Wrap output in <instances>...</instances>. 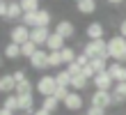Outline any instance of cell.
<instances>
[{
  "instance_id": "obj_1",
  "label": "cell",
  "mask_w": 126,
  "mask_h": 115,
  "mask_svg": "<svg viewBox=\"0 0 126 115\" xmlns=\"http://www.w3.org/2000/svg\"><path fill=\"white\" fill-rule=\"evenodd\" d=\"M108 53H110V60L112 62L126 65V39L122 35H115V37L108 39Z\"/></svg>"
},
{
  "instance_id": "obj_2",
  "label": "cell",
  "mask_w": 126,
  "mask_h": 115,
  "mask_svg": "<svg viewBox=\"0 0 126 115\" xmlns=\"http://www.w3.org/2000/svg\"><path fill=\"white\" fill-rule=\"evenodd\" d=\"M83 55L87 60H94V58H103L110 62V53H108V42L106 39H96V42H87L83 46Z\"/></svg>"
},
{
  "instance_id": "obj_3",
  "label": "cell",
  "mask_w": 126,
  "mask_h": 115,
  "mask_svg": "<svg viewBox=\"0 0 126 115\" xmlns=\"http://www.w3.org/2000/svg\"><path fill=\"white\" fill-rule=\"evenodd\" d=\"M34 90L39 92L41 97H53V94H55V90H57V81H55V76H53V74H44V76H39V81H37Z\"/></svg>"
},
{
  "instance_id": "obj_4",
  "label": "cell",
  "mask_w": 126,
  "mask_h": 115,
  "mask_svg": "<svg viewBox=\"0 0 126 115\" xmlns=\"http://www.w3.org/2000/svg\"><path fill=\"white\" fill-rule=\"evenodd\" d=\"M90 106H99V108L108 111L112 106V92H106V90H94V94L90 97Z\"/></svg>"
},
{
  "instance_id": "obj_5",
  "label": "cell",
  "mask_w": 126,
  "mask_h": 115,
  "mask_svg": "<svg viewBox=\"0 0 126 115\" xmlns=\"http://www.w3.org/2000/svg\"><path fill=\"white\" fill-rule=\"evenodd\" d=\"M85 37L87 42H96V39H106V25L101 21H92L85 28Z\"/></svg>"
},
{
  "instance_id": "obj_6",
  "label": "cell",
  "mask_w": 126,
  "mask_h": 115,
  "mask_svg": "<svg viewBox=\"0 0 126 115\" xmlns=\"http://www.w3.org/2000/svg\"><path fill=\"white\" fill-rule=\"evenodd\" d=\"M9 42L14 44H25V42H30V28H25L23 23H16L12 30H9Z\"/></svg>"
},
{
  "instance_id": "obj_7",
  "label": "cell",
  "mask_w": 126,
  "mask_h": 115,
  "mask_svg": "<svg viewBox=\"0 0 126 115\" xmlns=\"http://www.w3.org/2000/svg\"><path fill=\"white\" fill-rule=\"evenodd\" d=\"M62 106L66 111H71V113H78V111H83V106H85V99H83V94L80 92H69V97L62 101Z\"/></svg>"
},
{
  "instance_id": "obj_8",
  "label": "cell",
  "mask_w": 126,
  "mask_h": 115,
  "mask_svg": "<svg viewBox=\"0 0 126 115\" xmlns=\"http://www.w3.org/2000/svg\"><path fill=\"white\" fill-rule=\"evenodd\" d=\"M30 62L32 69H37V71H44V69H48V51L46 48H37L34 55L28 60Z\"/></svg>"
},
{
  "instance_id": "obj_9",
  "label": "cell",
  "mask_w": 126,
  "mask_h": 115,
  "mask_svg": "<svg viewBox=\"0 0 126 115\" xmlns=\"http://www.w3.org/2000/svg\"><path fill=\"white\" fill-rule=\"evenodd\" d=\"M53 32H57L62 37V39L66 42V39H71L73 35H76V25H73V21H69V19H62V21H57L55 23V30Z\"/></svg>"
},
{
  "instance_id": "obj_10",
  "label": "cell",
  "mask_w": 126,
  "mask_h": 115,
  "mask_svg": "<svg viewBox=\"0 0 126 115\" xmlns=\"http://www.w3.org/2000/svg\"><path fill=\"white\" fill-rule=\"evenodd\" d=\"M106 71L110 74V78H112L115 83H126V65H122V62H112V60H110Z\"/></svg>"
},
{
  "instance_id": "obj_11",
  "label": "cell",
  "mask_w": 126,
  "mask_h": 115,
  "mask_svg": "<svg viewBox=\"0 0 126 115\" xmlns=\"http://www.w3.org/2000/svg\"><path fill=\"white\" fill-rule=\"evenodd\" d=\"M92 85H94L96 90L112 92V88H115V81L110 78V74H108V71H101V74H96L94 78H92Z\"/></svg>"
},
{
  "instance_id": "obj_12",
  "label": "cell",
  "mask_w": 126,
  "mask_h": 115,
  "mask_svg": "<svg viewBox=\"0 0 126 115\" xmlns=\"http://www.w3.org/2000/svg\"><path fill=\"white\" fill-rule=\"evenodd\" d=\"M50 23H53V14L50 9H37L34 12V28H50Z\"/></svg>"
},
{
  "instance_id": "obj_13",
  "label": "cell",
  "mask_w": 126,
  "mask_h": 115,
  "mask_svg": "<svg viewBox=\"0 0 126 115\" xmlns=\"http://www.w3.org/2000/svg\"><path fill=\"white\" fill-rule=\"evenodd\" d=\"M50 37V28H32L30 30V42H34L37 46H46Z\"/></svg>"
},
{
  "instance_id": "obj_14",
  "label": "cell",
  "mask_w": 126,
  "mask_h": 115,
  "mask_svg": "<svg viewBox=\"0 0 126 115\" xmlns=\"http://www.w3.org/2000/svg\"><path fill=\"white\" fill-rule=\"evenodd\" d=\"M18 97V94H16ZM34 111V97L32 94H21L18 97V113H25V115H32Z\"/></svg>"
},
{
  "instance_id": "obj_15",
  "label": "cell",
  "mask_w": 126,
  "mask_h": 115,
  "mask_svg": "<svg viewBox=\"0 0 126 115\" xmlns=\"http://www.w3.org/2000/svg\"><path fill=\"white\" fill-rule=\"evenodd\" d=\"M14 90H16L14 74H2L0 76V92H2V94H14Z\"/></svg>"
},
{
  "instance_id": "obj_16",
  "label": "cell",
  "mask_w": 126,
  "mask_h": 115,
  "mask_svg": "<svg viewBox=\"0 0 126 115\" xmlns=\"http://www.w3.org/2000/svg\"><path fill=\"white\" fill-rule=\"evenodd\" d=\"M21 19H23V9H21V2H18V0H9V9H7V19H5V21L14 23V21H21Z\"/></svg>"
},
{
  "instance_id": "obj_17",
  "label": "cell",
  "mask_w": 126,
  "mask_h": 115,
  "mask_svg": "<svg viewBox=\"0 0 126 115\" xmlns=\"http://www.w3.org/2000/svg\"><path fill=\"white\" fill-rule=\"evenodd\" d=\"M66 46V42L62 39L57 32H50V37H48V42H46V51H62Z\"/></svg>"
},
{
  "instance_id": "obj_18",
  "label": "cell",
  "mask_w": 126,
  "mask_h": 115,
  "mask_svg": "<svg viewBox=\"0 0 126 115\" xmlns=\"http://www.w3.org/2000/svg\"><path fill=\"white\" fill-rule=\"evenodd\" d=\"M90 78H85L83 74H78V76H73L71 78V90L73 92H83V90H87V85H90Z\"/></svg>"
},
{
  "instance_id": "obj_19",
  "label": "cell",
  "mask_w": 126,
  "mask_h": 115,
  "mask_svg": "<svg viewBox=\"0 0 126 115\" xmlns=\"http://www.w3.org/2000/svg\"><path fill=\"white\" fill-rule=\"evenodd\" d=\"M76 9L80 14H94L96 12V0H80V2H76Z\"/></svg>"
},
{
  "instance_id": "obj_20",
  "label": "cell",
  "mask_w": 126,
  "mask_h": 115,
  "mask_svg": "<svg viewBox=\"0 0 126 115\" xmlns=\"http://www.w3.org/2000/svg\"><path fill=\"white\" fill-rule=\"evenodd\" d=\"M41 108L48 111L50 115H55V111L60 108V101H57L55 97H44V99H41Z\"/></svg>"
},
{
  "instance_id": "obj_21",
  "label": "cell",
  "mask_w": 126,
  "mask_h": 115,
  "mask_svg": "<svg viewBox=\"0 0 126 115\" xmlns=\"http://www.w3.org/2000/svg\"><path fill=\"white\" fill-rule=\"evenodd\" d=\"M2 108L12 111V113H18V97H16V94H5V99H2Z\"/></svg>"
},
{
  "instance_id": "obj_22",
  "label": "cell",
  "mask_w": 126,
  "mask_h": 115,
  "mask_svg": "<svg viewBox=\"0 0 126 115\" xmlns=\"http://www.w3.org/2000/svg\"><path fill=\"white\" fill-rule=\"evenodd\" d=\"M5 58H7V60H16V58H21V46L14 44V42H9V44L5 46Z\"/></svg>"
},
{
  "instance_id": "obj_23",
  "label": "cell",
  "mask_w": 126,
  "mask_h": 115,
  "mask_svg": "<svg viewBox=\"0 0 126 115\" xmlns=\"http://www.w3.org/2000/svg\"><path fill=\"white\" fill-rule=\"evenodd\" d=\"M48 67H50V69H60V67H64L60 51H48Z\"/></svg>"
},
{
  "instance_id": "obj_24",
  "label": "cell",
  "mask_w": 126,
  "mask_h": 115,
  "mask_svg": "<svg viewBox=\"0 0 126 115\" xmlns=\"http://www.w3.org/2000/svg\"><path fill=\"white\" fill-rule=\"evenodd\" d=\"M21 2V9H23V14H32L37 9H41V5H39V0H18Z\"/></svg>"
},
{
  "instance_id": "obj_25",
  "label": "cell",
  "mask_w": 126,
  "mask_h": 115,
  "mask_svg": "<svg viewBox=\"0 0 126 115\" xmlns=\"http://www.w3.org/2000/svg\"><path fill=\"white\" fill-rule=\"evenodd\" d=\"M39 48V46H37L34 42H25V44H21V58H28L30 60L32 55H34V51Z\"/></svg>"
},
{
  "instance_id": "obj_26",
  "label": "cell",
  "mask_w": 126,
  "mask_h": 115,
  "mask_svg": "<svg viewBox=\"0 0 126 115\" xmlns=\"http://www.w3.org/2000/svg\"><path fill=\"white\" fill-rule=\"evenodd\" d=\"M14 94H32V81H21V83H16V90H14Z\"/></svg>"
},
{
  "instance_id": "obj_27",
  "label": "cell",
  "mask_w": 126,
  "mask_h": 115,
  "mask_svg": "<svg viewBox=\"0 0 126 115\" xmlns=\"http://www.w3.org/2000/svg\"><path fill=\"white\" fill-rule=\"evenodd\" d=\"M55 81H57V85H62V88H71V76L66 69H60V71L55 74Z\"/></svg>"
},
{
  "instance_id": "obj_28",
  "label": "cell",
  "mask_w": 126,
  "mask_h": 115,
  "mask_svg": "<svg viewBox=\"0 0 126 115\" xmlns=\"http://www.w3.org/2000/svg\"><path fill=\"white\" fill-rule=\"evenodd\" d=\"M60 55H62V62H64V65H71V62H73V60H76V58H78V53H76V51H73V48H71V46H64V48L60 51Z\"/></svg>"
},
{
  "instance_id": "obj_29",
  "label": "cell",
  "mask_w": 126,
  "mask_h": 115,
  "mask_svg": "<svg viewBox=\"0 0 126 115\" xmlns=\"http://www.w3.org/2000/svg\"><path fill=\"white\" fill-rule=\"evenodd\" d=\"M90 65H92L94 76H96V74H101V71H106V69H108V60H103V58H94V60H90Z\"/></svg>"
},
{
  "instance_id": "obj_30",
  "label": "cell",
  "mask_w": 126,
  "mask_h": 115,
  "mask_svg": "<svg viewBox=\"0 0 126 115\" xmlns=\"http://www.w3.org/2000/svg\"><path fill=\"white\" fill-rule=\"evenodd\" d=\"M69 92H71V88H62V85H57V90H55V94H53V97H55V99H57V101H60V104H62V101H64V99H66V97H69Z\"/></svg>"
},
{
  "instance_id": "obj_31",
  "label": "cell",
  "mask_w": 126,
  "mask_h": 115,
  "mask_svg": "<svg viewBox=\"0 0 126 115\" xmlns=\"http://www.w3.org/2000/svg\"><path fill=\"white\" fill-rule=\"evenodd\" d=\"M66 71H69V76L73 78V76H78V74H83V67H80V65L76 62V60H73L71 65H66Z\"/></svg>"
},
{
  "instance_id": "obj_32",
  "label": "cell",
  "mask_w": 126,
  "mask_h": 115,
  "mask_svg": "<svg viewBox=\"0 0 126 115\" xmlns=\"http://www.w3.org/2000/svg\"><path fill=\"white\" fill-rule=\"evenodd\" d=\"M124 104H126V97L119 92H112V106H124Z\"/></svg>"
},
{
  "instance_id": "obj_33",
  "label": "cell",
  "mask_w": 126,
  "mask_h": 115,
  "mask_svg": "<svg viewBox=\"0 0 126 115\" xmlns=\"http://www.w3.org/2000/svg\"><path fill=\"white\" fill-rule=\"evenodd\" d=\"M7 9H9V2H7V0H2V2H0V19H7Z\"/></svg>"
},
{
  "instance_id": "obj_34",
  "label": "cell",
  "mask_w": 126,
  "mask_h": 115,
  "mask_svg": "<svg viewBox=\"0 0 126 115\" xmlns=\"http://www.w3.org/2000/svg\"><path fill=\"white\" fill-rule=\"evenodd\" d=\"M87 115H106V111L99 108V106H90V108H87Z\"/></svg>"
},
{
  "instance_id": "obj_35",
  "label": "cell",
  "mask_w": 126,
  "mask_h": 115,
  "mask_svg": "<svg viewBox=\"0 0 126 115\" xmlns=\"http://www.w3.org/2000/svg\"><path fill=\"white\" fill-rule=\"evenodd\" d=\"M25 78H28V76H25V71H23V69H16V71H14V81H16V83L25 81Z\"/></svg>"
},
{
  "instance_id": "obj_36",
  "label": "cell",
  "mask_w": 126,
  "mask_h": 115,
  "mask_svg": "<svg viewBox=\"0 0 126 115\" xmlns=\"http://www.w3.org/2000/svg\"><path fill=\"white\" fill-rule=\"evenodd\" d=\"M112 92H119V94H124V97H126V83H115Z\"/></svg>"
},
{
  "instance_id": "obj_37",
  "label": "cell",
  "mask_w": 126,
  "mask_h": 115,
  "mask_svg": "<svg viewBox=\"0 0 126 115\" xmlns=\"http://www.w3.org/2000/svg\"><path fill=\"white\" fill-rule=\"evenodd\" d=\"M76 62H78V65H80V67H87V65H90V60H87V58H85V55H83V53H80V55H78V58H76Z\"/></svg>"
},
{
  "instance_id": "obj_38",
  "label": "cell",
  "mask_w": 126,
  "mask_h": 115,
  "mask_svg": "<svg viewBox=\"0 0 126 115\" xmlns=\"http://www.w3.org/2000/svg\"><path fill=\"white\" fill-rule=\"evenodd\" d=\"M119 35H122L124 39H126V19H124V21L119 23Z\"/></svg>"
},
{
  "instance_id": "obj_39",
  "label": "cell",
  "mask_w": 126,
  "mask_h": 115,
  "mask_svg": "<svg viewBox=\"0 0 126 115\" xmlns=\"http://www.w3.org/2000/svg\"><path fill=\"white\" fill-rule=\"evenodd\" d=\"M32 115H50V113H48V111H44L41 106H39V108H34V111H32Z\"/></svg>"
},
{
  "instance_id": "obj_40",
  "label": "cell",
  "mask_w": 126,
  "mask_h": 115,
  "mask_svg": "<svg viewBox=\"0 0 126 115\" xmlns=\"http://www.w3.org/2000/svg\"><path fill=\"white\" fill-rule=\"evenodd\" d=\"M0 115H16V113H12V111H7V108H2V106H0Z\"/></svg>"
},
{
  "instance_id": "obj_41",
  "label": "cell",
  "mask_w": 126,
  "mask_h": 115,
  "mask_svg": "<svg viewBox=\"0 0 126 115\" xmlns=\"http://www.w3.org/2000/svg\"><path fill=\"white\" fill-rule=\"evenodd\" d=\"M106 2H110V5H122L124 0H106Z\"/></svg>"
},
{
  "instance_id": "obj_42",
  "label": "cell",
  "mask_w": 126,
  "mask_h": 115,
  "mask_svg": "<svg viewBox=\"0 0 126 115\" xmlns=\"http://www.w3.org/2000/svg\"><path fill=\"white\" fill-rule=\"evenodd\" d=\"M0 67H2V58H0Z\"/></svg>"
},
{
  "instance_id": "obj_43",
  "label": "cell",
  "mask_w": 126,
  "mask_h": 115,
  "mask_svg": "<svg viewBox=\"0 0 126 115\" xmlns=\"http://www.w3.org/2000/svg\"><path fill=\"white\" fill-rule=\"evenodd\" d=\"M16 115H25V113H16Z\"/></svg>"
},
{
  "instance_id": "obj_44",
  "label": "cell",
  "mask_w": 126,
  "mask_h": 115,
  "mask_svg": "<svg viewBox=\"0 0 126 115\" xmlns=\"http://www.w3.org/2000/svg\"><path fill=\"white\" fill-rule=\"evenodd\" d=\"M76 2H80V0H76Z\"/></svg>"
},
{
  "instance_id": "obj_45",
  "label": "cell",
  "mask_w": 126,
  "mask_h": 115,
  "mask_svg": "<svg viewBox=\"0 0 126 115\" xmlns=\"http://www.w3.org/2000/svg\"><path fill=\"white\" fill-rule=\"evenodd\" d=\"M0 2H2V0H0Z\"/></svg>"
},
{
  "instance_id": "obj_46",
  "label": "cell",
  "mask_w": 126,
  "mask_h": 115,
  "mask_svg": "<svg viewBox=\"0 0 126 115\" xmlns=\"http://www.w3.org/2000/svg\"><path fill=\"white\" fill-rule=\"evenodd\" d=\"M124 115H126V113H124Z\"/></svg>"
}]
</instances>
